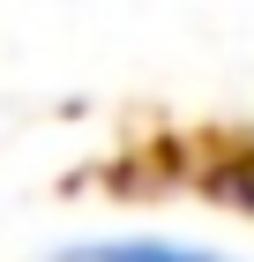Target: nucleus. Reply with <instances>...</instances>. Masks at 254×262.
Listing matches in <instances>:
<instances>
[{"label":"nucleus","mask_w":254,"mask_h":262,"mask_svg":"<svg viewBox=\"0 0 254 262\" xmlns=\"http://www.w3.org/2000/svg\"><path fill=\"white\" fill-rule=\"evenodd\" d=\"M53 262H239L210 240H179V232H82L60 240Z\"/></svg>","instance_id":"obj_1"}]
</instances>
